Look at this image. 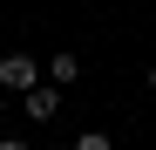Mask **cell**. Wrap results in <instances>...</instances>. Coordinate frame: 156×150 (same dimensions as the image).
<instances>
[{
    "instance_id": "cell-4",
    "label": "cell",
    "mask_w": 156,
    "mask_h": 150,
    "mask_svg": "<svg viewBox=\"0 0 156 150\" xmlns=\"http://www.w3.org/2000/svg\"><path fill=\"white\" fill-rule=\"evenodd\" d=\"M75 150H115V143L102 137V130H82V137H75Z\"/></svg>"
},
{
    "instance_id": "cell-6",
    "label": "cell",
    "mask_w": 156,
    "mask_h": 150,
    "mask_svg": "<svg viewBox=\"0 0 156 150\" xmlns=\"http://www.w3.org/2000/svg\"><path fill=\"white\" fill-rule=\"evenodd\" d=\"M149 89H156V62H149Z\"/></svg>"
},
{
    "instance_id": "cell-1",
    "label": "cell",
    "mask_w": 156,
    "mask_h": 150,
    "mask_svg": "<svg viewBox=\"0 0 156 150\" xmlns=\"http://www.w3.org/2000/svg\"><path fill=\"white\" fill-rule=\"evenodd\" d=\"M0 89H41V68H34V55H0Z\"/></svg>"
},
{
    "instance_id": "cell-3",
    "label": "cell",
    "mask_w": 156,
    "mask_h": 150,
    "mask_svg": "<svg viewBox=\"0 0 156 150\" xmlns=\"http://www.w3.org/2000/svg\"><path fill=\"white\" fill-rule=\"evenodd\" d=\"M75 75H82V55H68V48H61V55H55V68H48V82H55V89H68Z\"/></svg>"
},
{
    "instance_id": "cell-5",
    "label": "cell",
    "mask_w": 156,
    "mask_h": 150,
    "mask_svg": "<svg viewBox=\"0 0 156 150\" xmlns=\"http://www.w3.org/2000/svg\"><path fill=\"white\" fill-rule=\"evenodd\" d=\"M0 150H27V143H14V137H0Z\"/></svg>"
},
{
    "instance_id": "cell-2",
    "label": "cell",
    "mask_w": 156,
    "mask_h": 150,
    "mask_svg": "<svg viewBox=\"0 0 156 150\" xmlns=\"http://www.w3.org/2000/svg\"><path fill=\"white\" fill-rule=\"evenodd\" d=\"M55 109H61V89L48 82V89H27V116L34 123H55Z\"/></svg>"
}]
</instances>
